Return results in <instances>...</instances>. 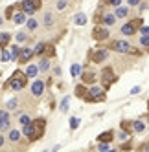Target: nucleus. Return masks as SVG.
<instances>
[{
	"mask_svg": "<svg viewBox=\"0 0 149 152\" xmlns=\"http://www.w3.org/2000/svg\"><path fill=\"white\" fill-rule=\"evenodd\" d=\"M26 84H28V75H26L24 72H20V70H17V72L11 75V79H9V83H7V86H11V88H13L15 92L22 90Z\"/></svg>",
	"mask_w": 149,
	"mask_h": 152,
	"instance_id": "1",
	"label": "nucleus"
},
{
	"mask_svg": "<svg viewBox=\"0 0 149 152\" xmlns=\"http://www.w3.org/2000/svg\"><path fill=\"white\" fill-rule=\"evenodd\" d=\"M87 103H100L105 101V88H100V86H92L89 88V94L83 97Z\"/></svg>",
	"mask_w": 149,
	"mask_h": 152,
	"instance_id": "2",
	"label": "nucleus"
},
{
	"mask_svg": "<svg viewBox=\"0 0 149 152\" xmlns=\"http://www.w3.org/2000/svg\"><path fill=\"white\" fill-rule=\"evenodd\" d=\"M142 24H144V20H142V18H134V20H131V22H127V24L122 26V33H123L125 37H131V35H134L136 31L140 29Z\"/></svg>",
	"mask_w": 149,
	"mask_h": 152,
	"instance_id": "3",
	"label": "nucleus"
},
{
	"mask_svg": "<svg viewBox=\"0 0 149 152\" xmlns=\"http://www.w3.org/2000/svg\"><path fill=\"white\" fill-rule=\"evenodd\" d=\"M118 81V77L114 75V72H112V68H103V72H101V83H103V88L105 90H109L111 86Z\"/></svg>",
	"mask_w": 149,
	"mask_h": 152,
	"instance_id": "4",
	"label": "nucleus"
},
{
	"mask_svg": "<svg viewBox=\"0 0 149 152\" xmlns=\"http://www.w3.org/2000/svg\"><path fill=\"white\" fill-rule=\"evenodd\" d=\"M109 28L107 26H101V24H98L94 29H92V39L94 40H107L109 39Z\"/></svg>",
	"mask_w": 149,
	"mask_h": 152,
	"instance_id": "5",
	"label": "nucleus"
},
{
	"mask_svg": "<svg viewBox=\"0 0 149 152\" xmlns=\"http://www.w3.org/2000/svg\"><path fill=\"white\" fill-rule=\"evenodd\" d=\"M107 57H109V50H107V48H96V50L90 53V61L96 62V64L103 62Z\"/></svg>",
	"mask_w": 149,
	"mask_h": 152,
	"instance_id": "6",
	"label": "nucleus"
},
{
	"mask_svg": "<svg viewBox=\"0 0 149 152\" xmlns=\"http://www.w3.org/2000/svg\"><path fill=\"white\" fill-rule=\"evenodd\" d=\"M111 48L114 51H118V53H131V50H133V46L127 40H114L111 44Z\"/></svg>",
	"mask_w": 149,
	"mask_h": 152,
	"instance_id": "7",
	"label": "nucleus"
},
{
	"mask_svg": "<svg viewBox=\"0 0 149 152\" xmlns=\"http://www.w3.org/2000/svg\"><path fill=\"white\" fill-rule=\"evenodd\" d=\"M22 134H24L30 141H37V134H35V125H33V121H30L28 125H22Z\"/></svg>",
	"mask_w": 149,
	"mask_h": 152,
	"instance_id": "8",
	"label": "nucleus"
},
{
	"mask_svg": "<svg viewBox=\"0 0 149 152\" xmlns=\"http://www.w3.org/2000/svg\"><path fill=\"white\" fill-rule=\"evenodd\" d=\"M42 94H44V81L35 79L33 84H31V95H33V97H41Z\"/></svg>",
	"mask_w": 149,
	"mask_h": 152,
	"instance_id": "9",
	"label": "nucleus"
},
{
	"mask_svg": "<svg viewBox=\"0 0 149 152\" xmlns=\"http://www.w3.org/2000/svg\"><path fill=\"white\" fill-rule=\"evenodd\" d=\"M33 55H35V51L31 50V48H20V55H18V61H20V64H26V62H30Z\"/></svg>",
	"mask_w": 149,
	"mask_h": 152,
	"instance_id": "10",
	"label": "nucleus"
},
{
	"mask_svg": "<svg viewBox=\"0 0 149 152\" xmlns=\"http://www.w3.org/2000/svg\"><path fill=\"white\" fill-rule=\"evenodd\" d=\"M33 125H35V134H37V139L44 134V130H46V119L44 117H39V119H35L33 121Z\"/></svg>",
	"mask_w": 149,
	"mask_h": 152,
	"instance_id": "11",
	"label": "nucleus"
},
{
	"mask_svg": "<svg viewBox=\"0 0 149 152\" xmlns=\"http://www.w3.org/2000/svg\"><path fill=\"white\" fill-rule=\"evenodd\" d=\"M18 6H20V11H24L28 17H31V15H33V13L37 11V9L33 7V4H31L30 0H22V2H20Z\"/></svg>",
	"mask_w": 149,
	"mask_h": 152,
	"instance_id": "12",
	"label": "nucleus"
},
{
	"mask_svg": "<svg viewBox=\"0 0 149 152\" xmlns=\"http://www.w3.org/2000/svg\"><path fill=\"white\" fill-rule=\"evenodd\" d=\"M79 77H81L83 84H94L96 83V73L94 72H81Z\"/></svg>",
	"mask_w": 149,
	"mask_h": 152,
	"instance_id": "13",
	"label": "nucleus"
},
{
	"mask_svg": "<svg viewBox=\"0 0 149 152\" xmlns=\"http://www.w3.org/2000/svg\"><path fill=\"white\" fill-rule=\"evenodd\" d=\"M11 20H13L15 24H26L28 15H26L24 11H15V13H13V17H11Z\"/></svg>",
	"mask_w": 149,
	"mask_h": 152,
	"instance_id": "14",
	"label": "nucleus"
},
{
	"mask_svg": "<svg viewBox=\"0 0 149 152\" xmlns=\"http://www.w3.org/2000/svg\"><path fill=\"white\" fill-rule=\"evenodd\" d=\"M112 139H114V132H112V130H107V132H101V134L98 136V141H100V143H111Z\"/></svg>",
	"mask_w": 149,
	"mask_h": 152,
	"instance_id": "15",
	"label": "nucleus"
},
{
	"mask_svg": "<svg viewBox=\"0 0 149 152\" xmlns=\"http://www.w3.org/2000/svg\"><path fill=\"white\" fill-rule=\"evenodd\" d=\"M9 42H11V33L2 31V33H0V50H2V48H7Z\"/></svg>",
	"mask_w": 149,
	"mask_h": 152,
	"instance_id": "16",
	"label": "nucleus"
},
{
	"mask_svg": "<svg viewBox=\"0 0 149 152\" xmlns=\"http://www.w3.org/2000/svg\"><path fill=\"white\" fill-rule=\"evenodd\" d=\"M20 130H17V128H9V132H7V139L11 141V143H17V141L20 139Z\"/></svg>",
	"mask_w": 149,
	"mask_h": 152,
	"instance_id": "17",
	"label": "nucleus"
},
{
	"mask_svg": "<svg viewBox=\"0 0 149 152\" xmlns=\"http://www.w3.org/2000/svg\"><path fill=\"white\" fill-rule=\"evenodd\" d=\"M114 15H116V18H125L127 15H129V7L127 6H118L116 11H114Z\"/></svg>",
	"mask_w": 149,
	"mask_h": 152,
	"instance_id": "18",
	"label": "nucleus"
},
{
	"mask_svg": "<svg viewBox=\"0 0 149 152\" xmlns=\"http://www.w3.org/2000/svg\"><path fill=\"white\" fill-rule=\"evenodd\" d=\"M30 79H33V77H37V73H39V68H37V64H28V68H26V72H24Z\"/></svg>",
	"mask_w": 149,
	"mask_h": 152,
	"instance_id": "19",
	"label": "nucleus"
},
{
	"mask_svg": "<svg viewBox=\"0 0 149 152\" xmlns=\"http://www.w3.org/2000/svg\"><path fill=\"white\" fill-rule=\"evenodd\" d=\"M87 22H89V17L85 13H77L76 17H74V24H77V26H85Z\"/></svg>",
	"mask_w": 149,
	"mask_h": 152,
	"instance_id": "20",
	"label": "nucleus"
},
{
	"mask_svg": "<svg viewBox=\"0 0 149 152\" xmlns=\"http://www.w3.org/2000/svg\"><path fill=\"white\" fill-rule=\"evenodd\" d=\"M37 68H39V72H48L50 70V61H48V57H42L41 61H39V64H37Z\"/></svg>",
	"mask_w": 149,
	"mask_h": 152,
	"instance_id": "21",
	"label": "nucleus"
},
{
	"mask_svg": "<svg viewBox=\"0 0 149 152\" xmlns=\"http://www.w3.org/2000/svg\"><path fill=\"white\" fill-rule=\"evenodd\" d=\"M87 94H89V88H87L85 84H77V86H76V97L83 99V97L87 95Z\"/></svg>",
	"mask_w": 149,
	"mask_h": 152,
	"instance_id": "22",
	"label": "nucleus"
},
{
	"mask_svg": "<svg viewBox=\"0 0 149 152\" xmlns=\"http://www.w3.org/2000/svg\"><path fill=\"white\" fill-rule=\"evenodd\" d=\"M114 22H116V15H114V13H107V15H103V24L107 26V28H109V26H112Z\"/></svg>",
	"mask_w": 149,
	"mask_h": 152,
	"instance_id": "23",
	"label": "nucleus"
},
{
	"mask_svg": "<svg viewBox=\"0 0 149 152\" xmlns=\"http://www.w3.org/2000/svg\"><path fill=\"white\" fill-rule=\"evenodd\" d=\"M133 130H134V132H144V130H145V123L140 121V119H136V121H133Z\"/></svg>",
	"mask_w": 149,
	"mask_h": 152,
	"instance_id": "24",
	"label": "nucleus"
},
{
	"mask_svg": "<svg viewBox=\"0 0 149 152\" xmlns=\"http://www.w3.org/2000/svg\"><path fill=\"white\" fill-rule=\"evenodd\" d=\"M26 28H28L30 31H35V29L39 28V22H37V18H31V17H30V18L26 20Z\"/></svg>",
	"mask_w": 149,
	"mask_h": 152,
	"instance_id": "25",
	"label": "nucleus"
},
{
	"mask_svg": "<svg viewBox=\"0 0 149 152\" xmlns=\"http://www.w3.org/2000/svg\"><path fill=\"white\" fill-rule=\"evenodd\" d=\"M9 55H11V61H18V55H20V46H11V51H9Z\"/></svg>",
	"mask_w": 149,
	"mask_h": 152,
	"instance_id": "26",
	"label": "nucleus"
},
{
	"mask_svg": "<svg viewBox=\"0 0 149 152\" xmlns=\"http://www.w3.org/2000/svg\"><path fill=\"white\" fill-rule=\"evenodd\" d=\"M42 22H44L46 28H50L52 24H54V15H52L50 11H46V13H44V18H42Z\"/></svg>",
	"mask_w": 149,
	"mask_h": 152,
	"instance_id": "27",
	"label": "nucleus"
},
{
	"mask_svg": "<svg viewBox=\"0 0 149 152\" xmlns=\"http://www.w3.org/2000/svg\"><path fill=\"white\" fill-rule=\"evenodd\" d=\"M70 73H72V77H79V73H81V66L77 62H74L72 66H70Z\"/></svg>",
	"mask_w": 149,
	"mask_h": 152,
	"instance_id": "28",
	"label": "nucleus"
},
{
	"mask_svg": "<svg viewBox=\"0 0 149 152\" xmlns=\"http://www.w3.org/2000/svg\"><path fill=\"white\" fill-rule=\"evenodd\" d=\"M55 55V48L54 46H52V44H46V48H44V57H54Z\"/></svg>",
	"mask_w": 149,
	"mask_h": 152,
	"instance_id": "29",
	"label": "nucleus"
},
{
	"mask_svg": "<svg viewBox=\"0 0 149 152\" xmlns=\"http://www.w3.org/2000/svg\"><path fill=\"white\" fill-rule=\"evenodd\" d=\"M17 106H18V99H17V97H15V99H9V101L6 103V108H7V110H15Z\"/></svg>",
	"mask_w": 149,
	"mask_h": 152,
	"instance_id": "30",
	"label": "nucleus"
},
{
	"mask_svg": "<svg viewBox=\"0 0 149 152\" xmlns=\"http://www.w3.org/2000/svg\"><path fill=\"white\" fill-rule=\"evenodd\" d=\"M44 48H46V44H44V42H39V44L35 46V55H44Z\"/></svg>",
	"mask_w": 149,
	"mask_h": 152,
	"instance_id": "31",
	"label": "nucleus"
},
{
	"mask_svg": "<svg viewBox=\"0 0 149 152\" xmlns=\"http://www.w3.org/2000/svg\"><path fill=\"white\" fill-rule=\"evenodd\" d=\"M122 130H125V132H133V121H122Z\"/></svg>",
	"mask_w": 149,
	"mask_h": 152,
	"instance_id": "32",
	"label": "nucleus"
},
{
	"mask_svg": "<svg viewBox=\"0 0 149 152\" xmlns=\"http://www.w3.org/2000/svg\"><path fill=\"white\" fill-rule=\"evenodd\" d=\"M30 121H31V117H30L28 114H20V115H18V123H20V125H28Z\"/></svg>",
	"mask_w": 149,
	"mask_h": 152,
	"instance_id": "33",
	"label": "nucleus"
},
{
	"mask_svg": "<svg viewBox=\"0 0 149 152\" xmlns=\"http://www.w3.org/2000/svg\"><path fill=\"white\" fill-rule=\"evenodd\" d=\"M140 46L145 48V50H149V35H142L140 37Z\"/></svg>",
	"mask_w": 149,
	"mask_h": 152,
	"instance_id": "34",
	"label": "nucleus"
},
{
	"mask_svg": "<svg viewBox=\"0 0 149 152\" xmlns=\"http://www.w3.org/2000/svg\"><path fill=\"white\" fill-rule=\"evenodd\" d=\"M0 61H2V62L11 61V55H9V51H7L6 48H2V55H0Z\"/></svg>",
	"mask_w": 149,
	"mask_h": 152,
	"instance_id": "35",
	"label": "nucleus"
},
{
	"mask_svg": "<svg viewBox=\"0 0 149 152\" xmlns=\"http://www.w3.org/2000/svg\"><path fill=\"white\" fill-rule=\"evenodd\" d=\"M68 6V2H66V0H57V4H55V9H57V11H63V9H65Z\"/></svg>",
	"mask_w": 149,
	"mask_h": 152,
	"instance_id": "36",
	"label": "nucleus"
},
{
	"mask_svg": "<svg viewBox=\"0 0 149 152\" xmlns=\"http://www.w3.org/2000/svg\"><path fill=\"white\" fill-rule=\"evenodd\" d=\"M70 128L72 130H77L79 128V117H72L70 119Z\"/></svg>",
	"mask_w": 149,
	"mask_h": 152,
	"instance_id": "37",
	"label": "nucleus"
},
{
	"mask_svg": "<svg viewBox=\"0 0 149 152\" xmlns=\"http://www.w3.org/2000/svg\"><path fill=\"white\" fill-rule=\"evenodd\" d=\"M68 103H70V97H65V99L61 101V112H66L68 110Z\"/></svg>",
	"mask_w": 149,
	"mask_h": 152,
	"instance_id": "38",
	"label": "nucleus"
},
{
	"mask_svg": "<svg viewBox=\"0 0 149 152\" xmlns=\"http://www.w3.org/2000/svg\"><path fill=\"white\" fill-rule=\"evenodd\" d=\"M15 39H17L18 42H24V40H28V35L24 33V31H18V33L15 35Z\"/></svg>",
	"mask_w": 149,
	"mask_h": 152,
	"instance_id": "39",
	"label": "nucleus"
},
{
	"mask_svg": "<svg viewBox=\"0 0 149 152\" xmlns=\"http://www.w3.org/2000/svg\"><path fill=\"white\" fill-rule=\"evenodd\" d=\"M15 6H17V4L9 6V7L6 9V17H7V18H11V17H13V13H15Z\"/></svg>",
	"mask_w": 149,
	"mask_h": 152,
	"instance_id": "40",
	"label": "nucleus"
},
{
	"mask_svg": "<svg viewBox=\"0 0 149 152\" xmlns=\"http://www.w3.org/2000/svg\"><path fill=\"white\" fill-rule=\"evenodd\" d=\"M118 139H120V141H127V139H129V132H125V130H122V132L118 134Z\"/></svg>",
	"mask_w": 149,
	"mask_h": 152,
	"instance_id": "41",
	"label": "nucleus"
},
{
	"mask_svg": "<svg viewBox=\"0 0 149 152\" xmlns=\"http://www.w3.org/2000/svg\"><path fill=\"white\" fill-rule=\"evenodd\" d=\"M109 6H114V7H118V6H122V0H105Z\"/></svg>",
	"mask_w": 149,
	"mask_h": 152,
	"instance_id": "42",
	"label": "nucleus"
},
{
	"mask_svg": "<svg viewBox=\"0 0 149 152\" xmlns=\"http://www.w3.org/2000/svg\"><path fill=\"white\" fill-rule=\"evenodd\" d=\"M109 148H111L109 143H100V145H98V150H100V152H105V150H109Z\"/></svg>",
	"mask_w": 149,
	"mask_h": 152,
	"instance_id": "43",
	"label": "nucleus"
},
{
	"mask_svg": "<svg viewBox=\"0 0 149 152\" xmlns=\"http://www.w3.org/2000/svg\"><path fill=\"white\" fill-rule=\"evenodd\" d=\"M138 31H140L142 35H149V26H144V24H142V26H140V29H138Z\"/></svg>",
	"mask_w": 149,
	"mask_h": 152,
	"instance_id": "44",
	"label": "nucleus"
},
{
	"mask_svg": "<svg viewBox=\"0 0 149 152\" xmlns=\"http://www.w3.org/2000/svg\"><path fill=\"white\" fill-rule=\"evenodd\" d=\"M30 2L33 4V7L37 9V11H39V9H41V4H42V0H30Z\"/></svg>",
	"mask_w": 149,
	"mask_h": 152,
	"instance_id": "45",
	"label": "nucleus"
},
{
	"mask_svg": "<svg viewBox=\"0 0 149 152\" xmlns=\"http://www.w3.org/2000/svg\"><path fill=\"white\" fill-rule=\"evenodd\" d=\"M4 143H6V136H4L2 132H0V148L4 147Z\"/></svg>",
	"mask_w": 149,
	"mask_h": 152,
	"instance_id": "46",
	"label": "nucleus"
},
{
	"mask_svg": "<svg viewBox=\"0 0 149 152\" xmlns=\"http://www.w3.org/2000/svg\"><path fill=\"white\" fill-rule=\"evenodd\" d=\"M127 4H129V6H138V4H140V0H127Z\"/></svg>",
	"mask_w": 149,
	"mask_h": 152,
	"instance_id": "47",
	"label": "nucleus"
},
{
	"mask_svg": "<svg viewBox=\"0 0 149 152\" xmlns=\"http://www.w3.org/2000/svg\"><path fill=\"white\" fill-rule=\"evenodd\" d=\"M54 75H59V77H61V68H59V66L54 68Z\"/></svg>",
	"mask_w": 149,
	"mask_h": 152,
	"instance_id": "48",
	"label": "nucleus"
},
{
	"mask_svg": "<svg viewBox=\"0 0 149 152\" xmlns=\"http://www.w3.org/2000/svg\"><path fill=\"white\" fill-rule=\"evenodd\" d=\"M138 92H140V86H134V88L131 90V94H138Z\"/></svg>",
	"mask_w": 149,
	"mask_h": 152,
	"instance_id": "49",
	"label": "nucleus"
},
{
	"mask_svg": "<svg viewBox=\"0 0 149 152\" xmlns=\"http://www.w3.org/2000/svg\"><path fill=\"white\" fill-rule=\"evenodd\" d=\"M2 24H4V18H2V17H0V26H2Z\"/></svg>",
	"mask_w": 149,
	"mask_h": 152,
	"instance_id": "50",
	"label": "nucleus"
}]
</instances>
